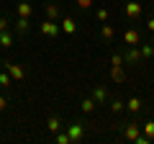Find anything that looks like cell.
Returning a JSON list of instances; mask_svg holds the SVG:
<instances>
[{"label": "cell", "instance_id": "8992f818", "mask_svg": "<svg viewBox=\"0 0 154 144\" xmlns=\"http://www.w3.org/2000/svg\"><path fill=\"white\" fill-rule=\"evenodd\" d=\"M13 39H16V31H13V28H5V31H0V46H3V49L13 46Z\"/></svg>", "mask_w": 154, "mask_h": 144}, {"label": "cell", "instance_id": "d6986e66", "mask_svg": "<svg viewBox=\"0 0 154 144\" xmlns=\"http://www.w3.org/2000/svg\"><path fill=\"white\" fill-rule=\"evenodd\" d=\"M126 108H128L131 113H139V111H141V100H139V98H131V100L126 103Z\"/></svg>", "mask_w": 154, "mask_h": 144}, {"label": "cell", "instance_id": "6da1fadb", "mask_svg": "<svg viewBox=\"0 0 154 144\" xmlns=\"http://www.w3.org/2000/svg\"><path fill=\"white\" fill-rule=\"evenodd\" d=\"M5 72L13 77V83H21V80L26 77V70H23V64H18V62H13V59L5 62Z\"/></svg>", "mask_w": 154, "mask_h": 144}, {"label": "cell", "instance_id": "7a4b0ae2", "mask_svg": "<svg viewBox=\"0 0 154 144\" xmlns=\"http://www.w3.org/2000/svg\"><path fill=\"white\" fill-rule=\"evenodd\" d=\"M139 136H141V126H139V124H134V121L123 124V139H128V142H136Z\"/></svg>", "mask_w": 154, "mask_h": 144}, {"label": "cell", "instance_id": "52a82bcc", "mask_svg": "<svg viewBox=\"0 0 154 144\" xmlns=\"http://www.w3.org/2000/svg\"><path fill=\"white\" fill-rule=\"evenodd\" d=\"M123 41H126L128 46H136V44H141V33H139L136 28H128V31L123 33Z\"/></svg>", "mask_w": 154, "mask_h": 144}, {"label": "cell", "instance_id": "3957f363", "mask_svg": "<svg viewBox=\"0 0 154 144\" xmlns=\"http://www.w3.org/2000/svg\"><path fill=\"white\" fill-rule=\"evenodd\" d=\"M59 23L57 21H51V18H46V21H41V26H38V31L44 33V36H57V33H59Z\"/></svg>", "mask_w": 154, "mask_h": 144}, {"label": "cell", "instance_id": "4fadbf2b", "mask_svg": "<svg viewBox=\"0 0 154 144\" xmlns=\"http://www.w3.org/2000/svg\"><path fill=\"white\" fill-rule=\"evenodd\" d=\"M16 11H18V16H21V18H31L33 8L28 5V3H18V5H16Z\"/></svg>", "mask_w": 154, "mask_h": 144}, {"label": "cell", "instance_id": "83f0119b", "mask_svg": "<svg viewBox=\"0 0 154 144\" xmlns=\"http://www.w3.org/2000/svg\"><path fill=\"white\" fill-rule=\"evenodd\" d=\"M146 28H149V31L154 33V18H149V23H146Z\"/></svg>", "mask_w": 154, "mask_h": 144}, {"label": "cell", "instance_id": "7c38bea8", "mask_svg": "<svg viewBox=\"0 0 154 144\" xmlns=\"http://www.w3.org/2000/svg\"><path fill=\"white\" fill-rule=\"evenodd\" d=\"M46 18H51V21H57V18H59V5H57V3H46Z\"/></svg>", "mask_w": 154, "mask_h": 144}, {"label": "cell", "instance_id": "f546056e", "mask_svg": "<svg viewBox=\"0 0 154 144\" xmlns=\"http://www.w3.org/2000/svg\"><path fill=\"white\" fill-rule=\"evenodd\" d=\"M139 3H141V0H139Z\"/></svg>", "mask_w": 154, "mask_h": 144}, {"label": "cell", "instance_id": "ffe728a7", "mask_svg": "<svg viewBox=\"0 0 154 144\" xmlns=\"http://www.w3.org/2000/svg\"><path fill=\"white\" fill-rule=\"evenodd\" d=\"M11 85H13V77L8 72H0V88H11Z\"/></svg>", "mask_w": 154, "mask_h": 144}, {"label": "cell", "instance_id": "30bf717a", "mask_svg": "<svg viewBox=\"0 0 154 144\" xmlns=\"http://www.w3.org/2000/svg\"><path fill=\"white\" fill-rule=\"evenodd\" d=\"M121 64H123V62H113V70H110V77H113L118 85L123 83V70H121Z\"/></svg>", "mask_w": 154, "mask_h": 144}, {"label": "cell", "instance_id": "5b68a950", "mask_svg": "<svg viewBox=\"0 0 154 144\" xmlns=\"http://www.w3.org/2000/svg\"><path fill=\"white\" fill-rule=\"evenodd\" d=\"M67 134L72 136V142H80V139H82V134H85V126H82L80 121H75L72 126H67Z\"/></svg>", "mask_w": 154, "mask_h": 144}, {"label": "cell", "instance_id": "ba28073f", "mask_svg": "<svg viewBox=\"0 0 154 144\" xmlns=\"http://www.w3.org/2000/svg\"><path fill=\"white\" fill-rule=\"evenodd\" d=\"M90 98H93V100H95V103H98V105H100V103H105V100H108V90H105V88H103V85H98V88H95V90H93V95H90Z\"/></svg>", "mask_w": 154, "mask_h": 144}, {"label": "cell", "instance_id": "603a6c76", "mask_svg": "<svg viewBox=\"0 0 154 144\" xmlns=\"http://www.w3.org/2000/svg\"><path fill=\"white\" fill-rule=\"evenodd\" d=\"M152 54H154V46L152 44H144L141 46V57H152Z\"/></svg>", "mask_w": 154, "mask_h": 144}, {"label": "cell", "instance_id": "2e32d148", "mask_svg": "<svg viewBox=\"0 0 154 144\" xmlns=\"http://www.w3.org/2000/svg\"><path fill=\"white\" fill-rule=\"evenodd\" d=\"M59 26H62V31H64V33H75V31H77V23L72 21V18H64Z\"/></svg>", "mask_w": 154, "mask_h": 144}, {"label": "cell", "instance_id": "484cf974", "mask_svg": "<svg viewBox=\"0 0 154 144\" xmlns=\"http://www.w3.org/2000/svg\"><path fill=\"white\" fill-rule=\"evenodd\" d=\"M5 28H8V18L0 16V31H5Z\"/></svg>", "mask_w": 154, "mask_h": 144}, {"label": "cell", "instance_id": "4316f807", "mask_svg": "<svg viewBox=\"0 0 154 144\" xmlns=\"http://www.w3.org/2000/svg\"><path fill=\"white\" fill-rule=\"evenodd\" d=\"M5 108H8V100L3 98V95H0V111H5Z\"/></svg>", "mask_w": 154, "mask_h": 144}, {"label": "cell", "instance_id": "8fae6325", "mask_svg": "<svg viewBox=\"0 0 154 144\" xmlns=\"http://www.w3.org/2000/svg\"><path fill=\"white\" fill-rule=\"evenodd\" d=\"M100 36H103V41H113V36H116V28L110 26V23H103V28H100Z\"/></svg>", "mask_w": 154, "mask_h": 144}, {"label": "cell", "instance_id": "44dd1931", "mask_svg": "<svg viewBox=\"0 0 154 144\" xmlns=\"http://www.w3.org/2000/svg\"><path fill=\"white\" fill-rule=\"evenodd\" d=\"M57 142H59V144H72V136H69V134H64V131L59 129V131H57Z\"/></svg>", "mask_w": 154, "mask_h": 144}, {"label": "cell", "instance_id": "ac0fdd59", "mask_svg": "<svg viewBox=\"0 0 154 144\" xmlns=\"http://www.w3.org/2000/svg\"><path fill=\"white\" fill-rule=\"evenodd\" d=\"M110 111H113V113H123V111H126V103H123L121 98H116L113 103H110Z\"/></svg>", "mask_w": 154, "mask_h": 144}, {"label": "cell", "instance_id": "d4e9b609", "mask_svg": "<svg viewBox=\"0 0 154 144\" xmlns=\"http://www.w3.org/2000/svg\"><path fill=\"white\" fill-rule=\"evenodd\" d=\"M77 5H80V8H90V5H93V0H77Z\"/></svg>", "mask_w": 154, "mask_h": 144}, {"label": "cell", "instance_id": "5bb4252c", "mask_svg": "<svg viewBox=\"0 0 154 144\" xmlns=\"http://www.w3.org/2000/svg\"><path fill=\"white\" fill-rule=\"evenodd\" d=\"M123 59H126V62H131V64H134V62H139V59H141V49L131 46V49L126 52V57H123Z\"/></svg>", "mask_w": 154, "mask_h": 144}, {"label": "cell", "instance_id": "9a60e30c", "mask_svg": "<svg viewBox=\"0 0 154 144\" xmlns=\"http://www.w3.org/2000/svg\"><path fill=\"white\" fill-rule=\"evenodd\" d=\"M46 129H49L51 134H57V131L62 129V121H59L57 116H49V118H46Z\"/></svg>", "mask_w": 154, "mask_h": 144}, {"label": "cell", "instance_id": "277c9868", "mask_svg": "<svg viewBox=\"0 0 154 144\" xmlns=\"http://www.w3.org/2000/svg\"><path fill=\"white\" fill-rule=\"evenodd\" d=\"M139 16H141V3H139V0L126 3V18H128V21H136Z\"/></svg>", "mask_w": 154, "mask_h": 144}, {"label": "cell", "instance_id": "7402d4cb", "mask_svg": "<svg viewBox=\"0 0 154 144\" xmlns=\"http://www.w3.org/2000/svg\"><path fill=\"white\" fill-rule=\"evenodd\" d=\"M141 131L146 134L149 139H154V121H146V124H144V126H141Z\"/></svg>", "mask_w": 154, "mask_h": 144}, {"label": "cell", "instance_id": "e0dca14e", "mask_svg": "<svg viewBox=\"0 0 154 144\" xmlns=\"http://www.w3.org/2000/svg\"><path fill=\"white\" fill-rule=\"evenodd\" d=\"M80 108H82V113H93L95 111V100L93 98H85L82 103H80Z\"/></svg>", "mask_w": 154, "mask_h": 144}, {"label": "cell", "instance_id": "9c48e42d", "mask_svg": "<svg viewBox=\"0 0 154 144\" xmlns=\"http://www.w3.org/2000/svg\"><path fill=\"white\" fill-rule=\"evenodd\" d=\"M28 28H31V18H21V16H18L13 31H16V33H28Z\"/></svg>", "mask_w": 154, "mask_h": 144}, {"label": "cell", "instance_id": "f1b7e54d", "mask_svg": "<svg viewBox=\"0 0 154 144\" xmlns=\"http://www.w3.org/2000/svg\"><path fill=\"white\" fill-rule=\"evenodd\" d=\"M152 46H154V36H152Z\"/></svg>", "mask_w": 154, "mask_h": 144}, {"label": "cell", "instance_id": "cb8c5ba5", "mask_svg": "<svg viewBox=\"0 0 154 144\" xmlns=\"http://www.w3.org/2000/svg\"><path fill=\"white\" fill-rule=\"evenodd\" d=\"M98 21H100V23L108 21V11H105V8H98Z\"/></svg>", "mask_w": 154, "mask_h": 144}]
</instances>
